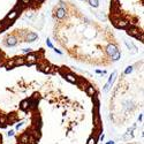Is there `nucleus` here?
I'll use <instances>...</instances> for the list:
<instances>
[{
    "mask_svg": "<svg viewBox=\"0 0 144 144\" xmlns=\"http://www.w3.org/2000/svg\"><path fill=\"white\" fill-rule=\"evenodd\" d=\"M14 63H15V66H23V65H25V59L22 57H17L14 59Z\"/></svg>",
    "mask_w": 144,
    "mask_h": 144,
    "instance_id": "obj_9",
    "label": "nucleus"
},
{
    "mask_svg": "<svg viewBox=\"0 0 144 144\" xmlns=\"http://www.w3.org/2000/svg\"><path fill=\"white\" fill-rule=\"evenodd\" d=\"M141 32H142V31H140L137 28H132V27L127 30V33H128L129 36H133V37H137Z\"/></svg>",
    "mask_w": 144,
    "mask_h": 144,
    "instance_id": "obj_5",
    "label": "nucleus"
},
{
    "mask_svg": "<svg viewBox=\"0 0 144 144\" xmlns=\"http://www.w3.org/2000/svg\"><path fill=\"white\" fill-rule=\"evenodd\" d=\"M125 43H126L127 47H128L129 50H133L134 52H136V50H137V48H136V46L134 45V44H133L132 42H129V40H125Z\"/></svg>",
    "mask_w": 144,
    "mask_h": 144,
    "instance_id": "obj_14",
    "label": "nucleus"
},
{
    "mask_svg": "<svg viewBox=\"0 0 144 144\" xmlns=\"http://www.w3.org/2000/svg\"><path fill=\"white\" fill-rule=\"evenodd\" d=\"M111 58H112V60H114V61H118V60H119V59H120V52L118 51L117 53H115V54H113V55H112Z\"/></svg>",
    "mask_w": 144,
    "mask_h": 144,
    "instance_id": "obj_19",
    "label": "nucleus"
},
{
    "mask_svg": "<svg viewBox=\"0 0 144 144\" xmlns=\"http://www.w3.org/2000/svg\"><path fill=\"white\" fill-rule=\"evenodd\" d=\"M92 97V102H93V105L95 106H98L99 107V99H98V96H97L96 93L93 95V96H91Z\"/></svg>",
    "mask_w": 144,
    "mask_h": 144,
    "instance_id": "obj_15",
    "label": "nucleus"
},
{
    "mask_svg": "<svg viewBox=\"0 0 144 144\" xmlns=\"http://www.w3.org/2000/svg\"><path fill=\"white\" fill-rule=\"evenodd\" d=\"M28 140H29V134H23V135L20 137V143L28 144Z\"/></svg>",
    "mask_w": 144,
    "mask_h": 144,
    "instance_id": "obj_13",
    "label": "nucleus"
},
{
    "mask_svg": "<svg viewBox=\"0 0 144 144\" xmlns=\"http://www.w3.org/2000/svg\"><path fill=\"white\" fill-rule=\"evenodd\" d=\"M95 15H96L97 16V17H98L99 18V20H102V21H103V20H105V15H104V14H102V13H100V12H96V13H95Z\"/></svg>",
    "mask_w": 144,
    "mask_h": 144,
    "instance_id": "obj_20",
    "label": "nucleus"
},
{
    "mask_svg": "<svg viewBox=\"0 0 144 144\" xmlns=\"http://www.w3.org/2000/svg\"><path fill=\"white\" fill-rule=\"evenodd\" d=\"M136 38H138L140 40H141V42H143V40H144V35H143V32L140 33V35H138V36L136 37Z\"/></svg>",
    "mask_w": 144,
    "mask_h": 144,
    "instance_id": "obj_27",
    "label": "nucleus"
},
{
    "mask_svg": "<svg viewBox=\"0 0 144 144\" xmlns=\"http://www.w3.org/2000/svg\"><path fill=\"white\" fill-rule=\"evenodd\" d=\"M65 77H66V80L68 82H70V83H76V82H77V77H76L75 75L70 74V73H67L66 75H65Z\"/></svg>",
    "mask_w": 144,
    "mask_h": 144,
    "instance_id": "obj_7",
    "label": "nucleus"
},
{
    "mask_svg": "<svg viewBox=\"0 0 144 144\" xmlns=\"http://www.w3.org/2000/svg\"><path fill=\"white\" fill-rule=\"evenodd\" d=\"M114 25L117 28H119V29H125V28H127L129 25L128 22L126 21V20H121V18H119V20H115L114 21Z\"/></svg>",
    "mask_w": 144,
    "mask_h": 144,
    "instance_id": "obj_3",
    "label": "nucleus"
},
{
    "mask_svg": "<svg viewBox=\"0 0 144 144\" xmlns=\"http://www.w3.org/2000/svg\"><path fill=\"white\" fill-rule=\"evenodd\" d=\"M65 15H66V10H65V8H59L57 10V17L58 18H63L65 17Z\"/></svg>",
    "mask_w": 144,
    "mask_h": 144,
    "instance_id": "obj_12",
    "label": "nucleus"
},
{
    "mask_svg": "<svg viewBox=\"0 0 144 144\" xmlns=\"http://www.w3.org/2000/svg\"><path fill=\"white\" fill-rule=\"evenodd\" d=\"M17 15H18V12L16 10V9H13L10 13H8V15L6 16V20H5V21H6L7 23L12 24V21H14V20L17 17Z\"/></svg>",
    "mask_w": 144,
    "mask_h": 144,
    "instance_id": "obj_2",
    "label": "nucleus"
},
{
    "mask_svg": "<svg viewBox=\"0 0 144 144\" xmlns=\"http://www.w3.org/2000/svg\"><path fill=\"white\" fill-rule=\"evenodd\" d=\"M108 88H110V84L106 83L105 87H104V92H107V91H108Z\"/></svg>",
    "mask_w": 144,
    "mask_h": 144,
    "instance_id": "obj_30",
    "label": "nucleus"
},
{
    "mask_svg": "<svg viewBox=\"0 0 144 144\" xmlns=\"http://www.w3.org/2000/svg\"><path fill=\"white\" fill-rule=\"evenodd\" d=\"M0 125H7V118L0 117Z\"/></svg>",
    "mask_w": 144,
    "mask_h": 144,
    "instance_id": "obj_25",
    "label": "nucleus"
},
{
    "mask_svg": "<svg viewBox=\"0 0 144 144\" xmlns=\"http://www.w3.org/2000/svg\"><path fill=\"white\" fill-rule=\"evenodd\" d=\"M6 67H7V68H10V67H15V63H14V59H13V60H9L8 62H7Z\"/></svg>",
    "mask_w": 144,
    "mask_h": 144,
    "instance_id": "obj_24",
    "label": "nucleus"
},
{
    "mask_svg": "<svg viewBox=\"0 0 144 144\" xmlns=\"http://www.w3.org/2000/svg\"><path fill=\"white\" fill-rule=\"evenodd\" d=\"M54 52H55V53H58V54H62V52H61L60 50H57V48H54Z\"/></svg>",
    "mask_w": 144,
    "mask_h": 144,
    "instance_id": "obj_33",
    "label": "nucleus"
},
{
    "mask_svg": "<svg viewBox=\"0 0 144 144\" xmlns=\"http://www.w3.org/2000/svg\"><path fill=\"white\" fill-rule=\"evenodd\" d=\"M0 141H1V135H0Z\"/></svg>",
    "mask_w": 144,
    "mask_h": 144,
    "instance_id": "obj_38",
    "label": "nucleus"
},
{
    "mask_svg": "<svg viewBox=\"0 0 144 144\" xmlns=\"http://www.w3.org/2000/svg\"><path fill=\"white\" fill-rule=\"evenodd\" d=\"M142 120V114H140V117H138V121Z\"/></svg>",
    "mask_w": 144,
    "mask_h": 144,
    "instance_id": "obj_35",
    "label": "nucleus"
},
{
    "mask_svg": "<svg viewBox=\"0 0 144 144\" xmlns=\"http://www.w3.org/2000/svg\"><path fill=\"white\" fill-rule=\"evenodd\" d=\"M37 38H38V36H37L36 33L29 32V33L27 35V37H25V42H35Z\"/></svg>",
    "mask_w": 144,
    "mask_h": 144,
    "instance_id": "obj_8",
    "label": "nucleus"
},
{
    "mask_svg": "<svg viewBox=\"0 0 144 144\" xmlns=\"http://www.w3.org/2000/svg\"><path fill=\"white\" fill-rule=\"evenodd\" d=\"M46 45L48 46V47H51V48H53V45H52V43L50 42V39H47V40H46Z\"/></svg>",
    "mask_w": 144,
    "mask_h": 144,
    "instance_id": "obj_29",
    "label": "nucleus"
},
{
    "mask_svg": "<svg viewBox=\"0 0 144 144\" xmlns=\"http://www.w3.org/2000/svg\"><path fill=\"white\" fill-rule=\"evenodd\" d=\"M25 65H28V66H31V65H33V63L37 62V55L36 53H28V55L25 58Z\"/></svg>",
    "mask_w": 144,
    "mask_h": 144,
    "instance_id": "obj_1",
    "label": "nucleus"
},
{
    "mask_svg": "<svg viewBox=\"0 0 144 144\" xmlns=\"http://www.w3.org/2000/svg\"><path fill=\"white\" fill-rule=\"evenodd\" d=\"M96 142H97V138H95L93 136H91V137L88 140V143L87 144H96Z\"/></svg>",
    "mask_w": 144,
    "mask_h": 144,
    "instance_id": "obj_23",
    "label": "nucleus"
},
{
    "mask_svg": "<svg viewBox=\"0 0 144 144\" xmlns=\"http://www.w3.org/2000/svg\"><path fill=\"white\" fill-rule=\"evenodd\" d=\"M115 76H117V73L113 72V73H112V75H111V77H110V80H108V82H107V83L110 84V85H111V84L113 83V81H114V78H115Z\"/></svg>",
    "mask_w": 144,
    "mask_h": 144,
    "instance_id": "obj_21",
    "label": "nucleus"
},
{
    "mask_svg": "<svg viewBox=\"0 0 144 144\" xmlns=\"http://www.w3.org/2000/svg\"><path fill=\"white\" fill-rule=\"evenodd\" d=\"M82 1H83V0H82Z\"/></svg>",
    "mask_w": 144,
    "mask_h": 144,
    "instance_id": "obj_39",
    "label": "nucleus"
},
{
    "mask_svg": "<svg viewBox=\"0 0 144 144\" xmlns=\"http://www.w3.org/2000/svg\"><path fill=\"white\" fill-rule=\"evenodd\" d=\"M89 3H90V6L93 7V8H97L99 6V1L98 0H89Z\"/></svg>",
    "mask_w": 144,
    "mask_h": 144,
    "instance_id": "obj_16",
    "label": "nucleus"
},
{
    "mask_svg": "<svg viewBox=\"0 0 144 144\" xmlns=\"http://www.w3.org/2000/svg\"><path fill=\"white\" fill-rule=\"evenodd\" d=\"M104 138H105V135H104V134H103V135H100V137H99V140H100V141H104Z\"/></svg>",
    "mask_w": 144,
    "mask_h": 144,
    "instance_id": "obj_34",
    "label": "nucleus"
},
{
    "mask_svg": "<svg viewBox=\"0 0 144 144\" xmlns=\"http://www.w3.org/2000/svg\"><path fill=\"white\" fill-rule=\"evenodd\" d=\"M7 135H8L9 137H10V136H13V135H14V130H9V132H8V134H7Z\"/></svg>",
    "mask_w": 144,
    "mask_h": 144,
    "instance_id": "obj_32",
    "label": "nucleus"
},
{
    "mask_svg": "<svg viewBox=\"0 0 144 144\" xmlns=\"http://www.w3.org/2000/svg\"><path fill=\"white\" fill-rule=\"evenodd\" d=\"M107 144H114V142H113V141H110Z\"/></svg>",
    "mask_w": 144,
    "mask_h": 144,
    "instance_id": "obj_36",
    "label": "nucleus"
},
{
    "mask_svg": "<svg viewBox=\"0 0 144 144\" xmlns=\"http://www.w3.org/2000/svg\"><path fill=\"white\" fill-rule=\"evenodd\" d=\"M22 51H23L24 53H30V52H31V48H23Z\"/></svg>",
    "mask_w": 144,
    "mask_h": 144,
    "instance_id": "obj_31",
    "label": "nucleus"
},
{
    "mask_svg": "<svg viewBox=\"0 0 144 144\" xmlns=\"http://www.w3.org/2000/svg\"><path fill=\"white\" fill-rule=\"evenodd\" d=\"M30 135H32L36 140H38V138L40 137V134H39V132L37 130V129H36V130H32V134H30Z\"/></svg>",
    "mask_w": 144,
    "mask_h": 144,
    "instance_id": "obj_22",
    "label": "nucleus"
},
{
    "mask_svg": "<svg viewBox=\"0 0 144 144\" xmlns=\"http://www.w3.org/2000/svg\"><path fill=\"white\" fill-rule=\"evenodd\" d=\"M30 1H31V0H21L22 5H24V6H27V5H29V3H30Z\"/></svg>",
    "mask_w": 144,
    "mask_h": 144,
    "instance_id": "obj_28",
    "label": "nucleus"
},
{
    "mask_svg": "<svg viewBox=\"0 0 144 144\" xmlns=\"http://www.w3.org/2000/svg\"><path fill=\"white\" fill-rule=\"evenodd\" d=\"M133 72V67L132 66H129V67H127V69L126 70H125V73H126V74H130V73Z\"/></svg>",
    "mask_w": 144,
    "mask_h": 144,
    "instance_id": "obj_26",
    "label": "nucleus"
},
{
    "mask_svg": "<svg viewBox=\"0 0 144 144\" xmlns=\"http://www.w3.org/2000/svg\"><path fill=\"white\" fill-rule=\"evenodd\" d=\"M20 108L23 110V111H27L28 108H29V100H28V99H24L23 102H21V104H20Z\"/></svg>",
    "mask_w": 144,
    "mask_h": 144,
    "instance_id": "obj_11",
    "label": "nucleus"
},
{
    "mask_svg": "<svg viewBox=\"0 0 144 144\" xmlns=\"http://www.w3.org/2000/svg\"><path fill=\"white\" fill-rule=\"evenodd\" d=\"M42 70H43L44 73H51V72H52V67L48 66V65H45V66L43 67Z\"/></svg>",
    "mask_w": 144,
    "mask_h": 144,
    "instance_id": "obj_18",
    "label": "nucleus"
},
{
    "mask_svg": "<svg viewBox=\"0 0 144 144\" xmlns=\"http://www.w3.org/2000/svg\"><path fill=\"white\" fill-rule=\"evenodd\" d=\"M37 140L33 137L32 135H29V140H28V144H36Z\"/></svg>",
    "mask_w": 144,
    "mask_h": 144,
    "instance_id": "obj_17",
    "label": "nucleus"
},
{
    "mask_svg": "<svg viewBox=\"0 0 144 144\" xmlns=\"http://www.w3.org/2000/svg\"><path fill=\"white\" fill-rule=\"evenodd\" d=\"M6 44L8 46H15L16 44H17V39H16L14 36H10V37H8V38H7Z\"/></svg>",
    "mask_w": 144,
    "mask_h": 144,
    "instance_id": "obj_6",
    "label": "nucleus"
},
{
    "mask_svg": "<svg viewBox=\"0 0 144 144\" xmlns=\"http://www.w3.org/2000/svg\"><path fill=\"white\" fill-rule=\"evenodd\" d=\"M118 51H119V50H118L117 46L113 45V44H110V45L106 47V52H107V54L110 55V57H112L113 54H115Z\"/></svg>",
    "mask_w": 144,
    "mask_h": 144,
    "instance_id": "obj_4",
    "label": "nucleus"
},
{
    "mask_svg": "<svg viewBox=\"0 0 144 144\" xmlns=\"http://www.w3.org/2000/svg\"><path fill=\"white\" fill-rule=\"evenodd\" d=\"M118 1H119V0H113V3H118Z\"/></svg>",
    "mask_w": 144,
    "mask_h": 144,
    "instance_id": "obj_37",
    "label": "nucleus"
},
{
    "mask_svg": "<svg viewBox=\"0 0 144 144\" xmlns=\"http://www.w3.org/2000/svg\"><path fill=\"white\" fill-rule=\"evenodd\" d=\"M85 92H87L88 96H93L95 93H96V90H95V88L92 85H87L85 88Z\"/></svg>",
    "mask_w": 144,
    "mask_h": 144,
    "instance_id": "obj_10",
    "label": "nucleus"
}]
</instances>
